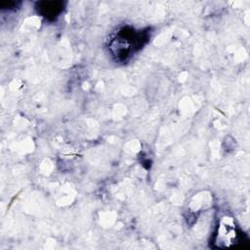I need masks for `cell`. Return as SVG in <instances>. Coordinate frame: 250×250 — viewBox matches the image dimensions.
Returning <instances> with one entry per match:
<instances>
[{
    "label": "cell",
    "mask_w": 250,
    "mask_h": 250,
    "mask_svg": "<svg viewBox=\"0 0 250 250\" xmlns=\"http://www.w3.org/2000/svg\"><path fill=\"white\" fill-rule=\"evenodd\" d=\"M146 35L130 27L120 29L109 43V50L117 60L123 61L139 49L146 40Z\"/></svg>",
    "instance_id": "1"
},
{
    "label": "cell",
    "mask_w": 250,
    "mask_h": 250,
    "mask_svg": "<svg viewBox=\"0 0 250 250\" xmlns=\"http://www.w3.org/2000/svg\"><path fill=\"white\" fill-rule=\"evenodd\" d=\"M240 233L235 221L229 216L222 217L216 228L213 243L218 248L230 247L239 241Z\"/></svg>",
    "instance_id": "2"
},
{
    "label": "cell",
    "mask_w": 250,
    "mask_h": 250,
    "mask_svg": "<svg viewBox=\"0 0 250 250\" xmlns=\"http://www.w3.org/2000/svg\"><path fill=\"white\" fill-rule=\"evenodd\" d=\"M39 13L47 18V19H54L58 17V15L62 11L63 4L62 2H55V1H48V2H39L37 7Z\"/></svg>",
    "instance_id": "3"
}]
</instances>
